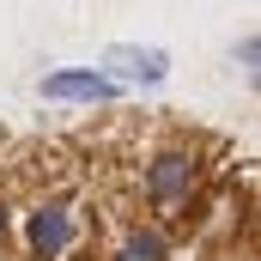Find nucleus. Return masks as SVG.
<instances>
[{
  "instance_id": "obj_2",
  "label": "nucleus",
  "mask_w": 261,
  "mask_h": 261,
  "mask_svg": "<svg viewBox=\"0 0 261 261\" xmlns=\"http://www.w3.org/2000/svg\"><path fill=\"white\" fill-rule=\"evenodd\" d=\"M200 195H206V152L195 140H164L140 158V200L158 225H182Z\"/></svg>"
},
{
  "instance_id": "obj_3",
  "label": "nucleus",
  "mask_w": 261,
  "mask_h": 261,
  "mask_svg": "<svg viewBox=\"0 0 261 261\" xmlns=\"http://www.w3.org/2000/svg\"><path fill=\"white\" fill-rule=\"evenodd\" d=\"M37 97L43 103H73V110H110L122 97V85L97 67H55V73L37 79Z\"/></svg>"
},
{
  "instance_id": "obj_6",
  "label": "nucleus",
  "mask_w": 261,
  "mask_h": 261,
  "mask_svg": "<svg viewBox=\"0 0 261 261\" xmlns=\"http://www.w3.org/2000/svg\"><path fill=\"white\" fill-rule=\"evenodd\" d=\"M231 67H237V73L255 85V73H261V37H255V31H243V37H237V49H231Z\"/></svg>"
},
{
  "instance_id": "obj_4",
  "label": "nucleus",
  "mask_w": 261,
  "mask_h": 261,
  "mask_svg": "<svg viewBox=\"0 0 261 261\" xmlns=\"http://www.w3.org/2000/svg\"><path fill=\"white\" fill-rule=\"evenodd\" d=\"M97 73H110L122 91H158L170 79V55L152 49V43H110L97 55Z\"/></svg>"
},
{
  "instance_id": "obj_5",
  "label": "nucleus",
  "mask_w": 261,
  "mask_h": 261,
  "mask_svg": "<svg viewBox=\"0 0 261 261\" xmlns=\"http://www.w3.org/2000/svg\"><path fill=\"white\" fill-rule=\"evenodd\" d=\"M103 261H176V237L158 219H128L103 243Z\"/></svg>"
},
{
  "instance_id": "obj_1",
  "label": "nucleus",
  "mask_w": 261,
  "mask_h": 261,
  "mask_svg": "<svg viewBox=\"0 0 261 261\" xmlns=\"http://www.w3.org/2000/svg\"><path fill=\"white\" fill-rule=\"evenodd\" d=\"M12 243L24 249V261H79L91 243V219L85 200L73 189H43L24 206H12Z\"/></svg>"
},
{
  "instance_id": "obj_7",
  "label": "nucleus",
  "mask_w": 261,
  "mask_h": 261,
  "mask_svg": "<svg viewBox=\"0 0 261 261\" xmlns=\"http://www.w3.org/2000/svg\"><path fill=\"white\" fill-rule=\"evenodd\" d=\"M6 249H12V200L0 195V255H6Z\"/></svg>"
}]
</instances>
